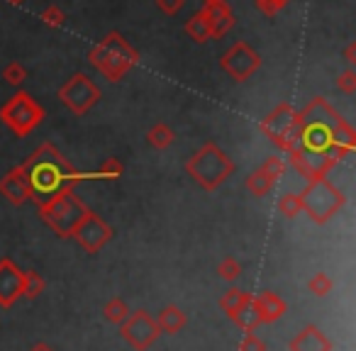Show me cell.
Here are the masks:
<instances>
[{
  "label": "cell",
  "mask_w": 356,
  "mask_h": 351,
  "mask_svg": "<svg viewBox=\"0 0 356 351\" xmlns=\"http://www.w3.org/2000/svg\"><path fill=\"white\" fill-rule=\"evenodd\" d=\"M61 179H64V173H61V166L56 161H40L32 168V186L40 193L56 190L61 186Z\"/></svg>",
  "instance_id": "cell-1"
},
{
  "label": "cell",
  "mask_w": 356,
  "mask_h": 351,
  "mask_svg": "<svg viewBox=\"0 0 356 351\" xmlns=\"http://www.w3.org/2000/svg\"><path fill=\"white\" fill-rule=\"evenodd\" d=\"M332 129L327 127V124H310V127L302 132V144H305V149L307 152H315V154H320V152H327V149L332 147Z\"/></svg>",
  "instance_id": "cell-2"
}]
</instances>
